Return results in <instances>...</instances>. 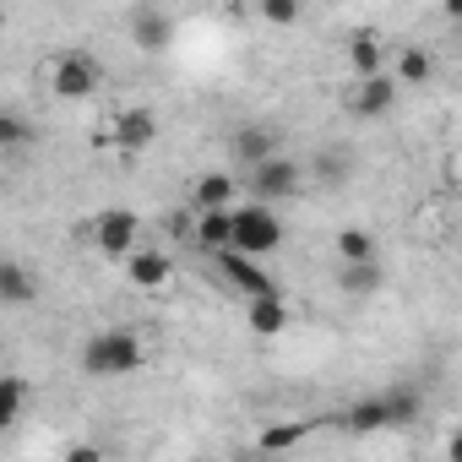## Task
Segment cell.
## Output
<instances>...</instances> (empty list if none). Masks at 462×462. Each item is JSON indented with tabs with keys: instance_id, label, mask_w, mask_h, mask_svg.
Returning a JSON list of instances; mask_svg holds the SVG:
<instances>
[{
	"instance_id": "6da1fadb",
	"label": "cell",
	"mask_w": 462,
	"mask_h": 462,
	"mask_svg": "<svg viewBox=\"0 0 462 462\" xmlns=\"http://www.w3.org/2000/svg\"><path fill=\"white\" fill-rule=\"evenodd\" d=\"M278 245H283V223H278L273 207L251 201V207H235V212H228V251H235V256L256 262V256H273Z\"/></svg>"
},
{
	"instance_id": "7a4b0ae2",
	"label": "cell",
	"mask_w": 462,
	"mask_h": 462,
	"mask_svg": "<svg viewBox=\"0 0 462 462\" xmlns=\"http://www.w3.org/2000/svg\"><path fill=\"white\" fill-rule=\"evenodd\" d=\"M142 359H147V348L136 332H98L82 348V365L93 375H131V370H142Z\"/></svg>"
},
{
	"instance_id": "3957f363",
	"label": "cell",
	"mask_w": 462,
	"mask_h": 462,
	"mask_svg": "<svg viewBox=\"0 0 462 462\" xmlns=\"http://www.w3.org/2000/svg\"><path fill=\"white\" fill-rule=\"evenodd\" d=\"M300 174H305V169H300V158L273 152L267 163H256V169H251V190H256V196H262V207H267V201H278V196H294V190H300Z\"/></svg>"
},
{
	"instance_id": "277c9868",
	"label": "cell",
	"mask_w": 462,
	"mask_h": 462,
	"mask_svg": "<svg viewBox=\"0 0 462 462\" xmlns=\"http://www.w3.org/2000/svg\"><path fill=\"white\" fill-rule=\"evenodd\" d=\"M136 212L131 207H109V212H98V223H93V240H98V251L104 256H131V245H136Z\"/></svg>"
},
{
	"instance_id": "5b68a950",
	"label": "cell",
	"mask_w": 462,
	"mask_h": 462,
	"mask_svg": "<svg viewBox=\"0 0 462 462\" xmlns=\"http://www.w3.org/2000/svg\"><path fill=\"white\" fill-rule=\"evenodd\" d=\"M50 88H55L60 98H88V93H98V60H93V55H82V50L60 55V60H55V77H50Z\"/></svg>"
},
{
	"instance_id": "8992f818",
	"label": "cell",
	"mask_w": 462,
	"mask_h": 462,
	"mask_svg": "<svg viewBox=\"0 0 462 462\" xmlns=\"http://www.w3.org/2000/svg\"><path fill=\"white\" fill-rule=\"evenodd\" d=\"M212 262H217V273H223L228 283H235L245 300H267V294H278V283H273L256 262H245V256H235V251H217Z\"/></svg>"
},
{
	"instance_id": "52a82bcc",
	"label": "cell",
	"mask_w": 462,
	"mask_h": 462,
	"mask_svg": "<svg viewBox=\"0 0 462 462\" xmlns=\"http://www.w3.org/2000/svg\"><path fill=\"white\" fill-rule=\"evenodd\" d=\"M152 142H158V109L136 104V109H120V115H115V147L142 152V147H152Z\"/></svg>"
},
{
	"instance_id": "ba28073f",
	"label": "cell",
	"mask_w": 462,
	"mask_h": 462,
	"mask_svg": "<svg viewBox=\"0 0 462 462\" xmlns=\"http://www.w3.org/2000/svg\"><path fill=\"white\" fill-rule=\"evenodd\" d=\"M397 104V82L381 71V77H365V82H354V93H348V109L359 115V120H375V115H386Z\"/></svg>"
},
{
	"instance_id": "9c48e42d",
	"label": "cell",
	"mask_w": 462,
	"mask_h": 462,
	"mask_svg": "<svg viewBox=\"0 0 462 462\" xmlns=\"http://www.w3.org/2000/svg\"><path fill=\"white\" fill-rule=\"evenodd\" d=\"M289 300L283 294H267V300H245V327L256 332V337H283L289 332Z\"/></svg>"
},
{
	"instance_id": "30bf717a",
	"label": "cell",
	"mask_w": 462,
	"mask_h": 462,
	"mask_svg": "<svg viewBox=\"0 0 462 462\" xmlns=\"http://www.w3.org/2000/svg\"><path fill=\"white\" fill-rule=\"evenodd\" d=\"M131 39H136V50H163L174 39V23L158 6H136L131 12Z\"/></svg>"
},
{
	"instance_id": "8fae6325",
	"label": "cell",
	"mask_w": 462,
	"mask_h": 462,
	"mask_svg": "<svg viewBox=\"0 0 462 462\" xmlns=\"http://www.w3.org/2000/svg\"><path fill=\"white\" fill-rule=\"evenodd\" d=\"M125 273H131L136 289H163V283L174 278V262L158 256V251H131V256H125Z\"/></svg>"
},
{
	"instance_id": "7c38bea8",
	"label": "cell",
	"mask_w": 462,
	"mask_h": 462,
	"mask_svg": "<svg viewBox=\"0 0 462 462\" xmlns=\"http://www.w3.org/2000/svg\"><path fill=\"white\" fill-rule=\"evenodd\" d=\"M190 201H196V212H228L235 207V174H201Z\"/></svg>"
},
{
	"instance_id": "4fadbf2b",
	"label": "cell",
	"mask_w": 462,
	"mask_h": 462,
	"mask_svg": "<svg viewBox=\"0 0 462 462\" xmlns=\"http://www.w3.org/2000/svg\"><path fill=\"white\" fill-rule=\"evenodd\" d=\"M39 283L23 262H0V305H33Z\"/></svg>"
},
{
	"instance_id": "5bb4252c",
	"label": "cell",
	"mask_w": 462,
	"mask_h": 462,
	"mask_svg": "<svg viewBox=\"0 0 462 462\" xmlns=\"http://www.w3.org/2000/svg\"><path fill=\"white\" fill-rule=\"evenodd\" d=\"M343 424L354 430V435H375V430H392V419H386V402H381V392H370V397H359L348 413H343Z\"/></svg>"
},
{
	"instance_id": "9a60e30c",
	"label": "cell",
	"mask_w": 462,
	"mask_h": 462,
	"mask_svg": "<svg viewBox=\"0 0 462 462\" xmlns=\"http://www.w3.org/2000/svg\"><path fill=\"white\" fill-rule=\"evenodd\" d=\"M278 147H273V131H262V125H245L240 136H235V158L245 163V174L256 169V163H267Z\"/></svg>"
},
{
	"instance_id": "2e32d148",
	"label": "cell",
	"mask_w": 462,
	"mask_h": 462,
	"mask_svg": "<svg viewBox=\"0 0 462 462\" xmlns=\"http://www.w3.org/2000/svg\"><path fill=\"white\" fill-rule=\"evenodd\" d=\"M348 60H354L359 82H365V77H381V66H386V44H381L375 33H359V39L348 44Z\"/></svg>"
},
{
	"instance_id": "e0dca14e",
	"label": "cell",
	"mask_w": 462,
	"mask_h": 462,
	"mask_svg": "<svg viewBox=\"0 0 462 462\" xmlns=\"http://www.w3.org/2000/svg\"><path fill=\"white\" fill-rule=\"evenodd\" d=\"M337 262H343V267L381 262V251H375V235H365V228H343V235H337Z\"/></svg>"
},
{
	"instance_id": "ac0fdd59",
	"label": "cell",
	"mask_w": 462,
	"mask_h": 462,
	"mask_svg": "<svg viewBox=\"0 0 462 462\" xmlns=\"http://www.w3.org/2000/svg\"><path fill=\"white\" fill-rule=\"evenodd\" d=\"M28 408V381L23 375H0V430H12Z\"/></svg>"
},
{
	"instance_id": "d6986e66",
	"label": "cell",
	"mask_w": 462,
	"mask_h": 462,
	"mask_svg": "<svg viewBox=\"0 0 462 462\" xmlns=\"http://www.w3.org/2000/svg\"><path fill=\"white\" fill-rule=\"evenodd\" d=\"M300 440H305V424H300V419H278V424L262 430V451H267V457H283V451H294Z\"/></svg>"
},
{
	"instance_id": "ffe728a7",
	"label": "cell",
	"mask_w": 462,
	"mask_h": 462,
	"mask_svg": "<svg viewBox=\"0 0 462 462\" xmlns=\"http://www.w3.org/2000/svg\"><path fill=\"white\" fill-rule=\"evenodd\" d=\"M228 212H235V207H228ZM228 212H201L196 217V240L217 256V251H228Z\"/></svg>"
},
{
	"instance_id": "44dd1931",
	"label": "cell",
	"mask_w": 462,
	"mask_h": 462,
	"mask_svg": "<svg viewBox=\"0 0 462 462\" xmlns=\"http://www.w3.org/2000/svg\"><path fill=\"white\" fill-rule=\"evenodd\" d=\"M430 71H435V66H430V55H424V50H402V60H397V77H392V82H397V88H424V82H430Z\"/></svg>"
},
{
	"instance_id": "7402d4cb",
	"label": "cell",
	"mask_w": 462,
	"mask_h": 462,
	"mask_svg": "<svg viewBox=\"0 0 462 462\" xmlns=\"http://www.w3.org/2000/svg\"><path fill=\"white\" fill-rule=\"evenodd\" d=\"M381 283H386L381 262H359V267H343V289H348V294H359V300H365V294H375Z\"/></svg>"
},
{
	"instance_id": "603a6c76",
	"label": "cell",
	"mask_w": 462,
	"mask_h": 462,
	"mask_svg": "<svg viewBox=\"0 0 462 462\" xmlns=\"http://www.w3.org/2000/svg\"><path fill=\"white\" fill-rule=\"evenodd\" d=\"M381 402H386V419L392 424H413L419 419V392L413 386H392V392H381Z\"/></svg>"
},
{
	"instance_id": "cb8c5ba5",
	"label": "cell",
	"mask_w": 462,
	"mask_h": 462,
	"mask_svg": "<svg viewBox=\"0 0 462 462\" xmlns=\"http://www.w3.org/2000/svg\"><path fill=\"white\" fill-rule=\"evenodd\" d=\"M262 17H267V23H278V28H289V23H300V6H294V0H267Z\"/></svg>"
},
{
	"instance_id": "d4e9b609",
	"label": "cell",
	"mask_w": 462,
	"mask_h": 462,
	"mask_svg": "<svg viewBox=\"0 0 462 462\" xmlns=\"http://www.w3.org/2000/svg\"><path fill=\"white\" fill-rule=\"evenodd\" d=\"M17 142H28V125L12 120V115H0V147H17Z\"/></svg>"
},
{
	"instance_id": "484cf974",
	"label": "cell",
	"mask_w": 462,
	"mask_h": 462,
	"mask_svg": "<svg viewBox=\"0 0 462 462\" xmlns=\"http://www.w3.org/2000/svg\"><path fill=\"white\" fill-rule=\"evenodd\" d=\"M66 462H104V451H98V446H71Z\"/></svg>"
}]
</instances>
